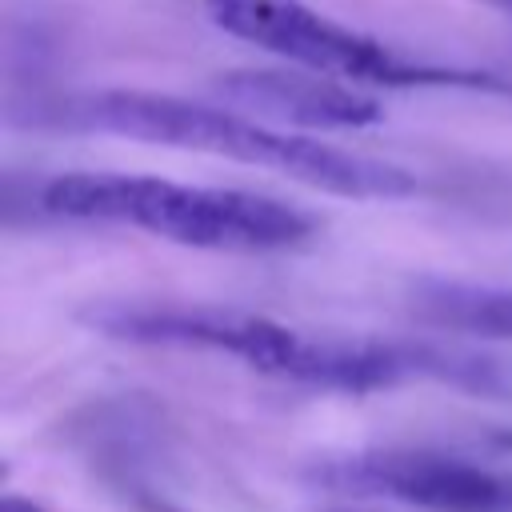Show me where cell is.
I'll return each instance as SVG.
<instances>
[{"instance_id":"7","label":"cell","mask_w":512,"mask_h":512,"mask_svg":"<svg viewBox=\"0 0 512 512\" xmlns=\"http://www.w3.org/2000/svg\"><path fill=\"white\" fill-rule=\"evenodd\" d=\"M412 312L440 328H456L488 340H512V288L468 284V280H416Z\"/></svg>"},{"instance_id":"6","label":"cell","mask_w":512,"mask_h":512,"mask_svg":"<svg viewBox=\"0 0 512 512\" xmlns=\"http://www.w3.org/2000/svg\"><path fill=\"white\" fill-rule=\"evenodd\" d=\"M212 92L248 116L276 120L288 128H368L384 120L380 100L352 88L348 80L312 72V68H228L216 76Z\"/></svg>"},{"instance_id":"4","label":"cell","mask_w":512,"mask_h":512,"mask_svg":"<svg viewBox=\"0 0 512 512\" xmlns=\"http://www.w3.org/2000/svg\"><path fill=\"white\" fill-rule=\"evenodd\" d=\"M208 20L252 48L284 56L296 68H312L348 84L368 88H464V92H496L512 96V80L452 68V64H424L408 60L384 40L348 28L304 0H204Z\"/></svg>"},{"instance_id":"2","label":"cell","mask_w":512,"mask_h":512,"mask_svg":"<svg viewBox=\"0 0 512 512\" xmlns=\"http://www.w3.org/2000/svg\"><path fill=\"white\" fill-rule=\"evenodd\" d=\"M104 336L132 344H180L224 352L264 376L324 388V392H380L408 380L400 340L368 336H308L272 316L220 308V304H152V300H116L84 312Z\"/></svg>"},{"instance_id":"1","label":"cell","mask_w":512,"mask_h":512,"mask_svg":"<svg viewBox=\"0 0 512 512\" xmlns=\"http://www.w3.org/2000/svg\"><path fill=\"white\" fill-rule=\"evenodd\" d=\"M32 120L72 132H104L140 144L224 156L348 200H404L416 192V176L392 160L348 152L304 132L272 128L268 120L248 116L240 108L196 104L168 92H140V88L84 92L52 108H40Z\"/></svg>"},{"instance_id":"10","label":"cell","mask_w":512,"mask_h":512,"mask_svg":"<svg viewBox=\"0 0 512 512\" xmlns=\"http://www.w3.org/2000/svg\"><path fill=\"white\" fill-rule=\"evenodd\" d=\"M484 8H496V12H504V16H512V0H480Z\"/></svg>"},{"instance_id":"8","label":"cell","mask_w":512,"mask_h":512,"mask_svg":"<svg viewBox=\"0 0 512 512\" xmlns=\"http://www.w3.org/2000/svg\"><path fill=\"white\" fill-rule=\"evenodd\" d=\"M408 380H436L444 388L484 396V400H512V352H480V348H452V344H408Z\"/></svg>"},{"instance_id":"5","label":"cell","mask_w":512,"mask_h":512,"mask_svg":"<svg viewBox=\"0 0 512 512\" xmlns=\"http://www.w3.org/2000/svg\"><path fill=\"white\" fill-rule=\"evenodd\" d=\"M308 476L332 492L396 500L424 512H512V472L436 448H364L320 460Z\"/></svg>"},{"instance_id":"9","label":"cell","mask_w":512,"mask_h":512,"mask_svg":"<svg viewBox=\"0 0 512 512\" xmlns=\"http://www.w3.org/2000/svg\"><path fill=\"white\" fill-rule=\"evenodd\" d=\"M0 512H52V508H44V504H40V500H32V496L4 492V496H0Z\"/></svg>"},{"instance_id":"3","label":"cell","mask_w":512,"mask_h":512,"mask_svg":"<svg viewBox=\"0 0 512 512\" xmlns=\"http://www.w3.org/2000/svg\"><path fill=\"white\" fill-rule=\"evenodd\" d=\"M40 204L64 220L128 224L208 252H284L316 236V216L288 200L144 172H64L40 188Z\"/></svg>"}]
</instances>
